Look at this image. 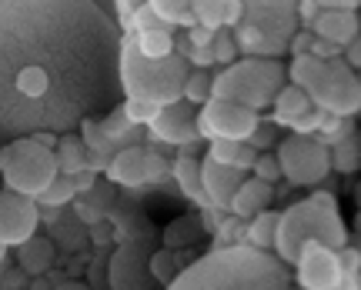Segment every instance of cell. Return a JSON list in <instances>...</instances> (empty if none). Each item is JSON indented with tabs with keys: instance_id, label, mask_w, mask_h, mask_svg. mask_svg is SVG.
Wrapping results in <instances>:
<instances>
[{
	"instance_id": "8992f818",
	"label": "cell",
	"mask_w": 361,
	"mask_h": 290,
	"mask_svg": "<svg viewBox=\"0 0 361 290\" xmlns=\"http://www.w3.org/2000/svg\"><path fill=\"white\" fill-rule=\"evenodd\" d=\"M274 157H278V167H281V177H288V184H295V187H314L331 170L328 147H322L318 137L281 140Z\"/></svg>"
},
{
	"instance_id": "b9f144b4",
	"label": "cell",
	"mask_w": 361,
	"mask_h": 290,
	"mask_svg": "<svg viewBox=\"0 0 361 290\" xmlns=\"http://www.w3.org/2000/svg\"><path fill=\"white\" fill-rule=\"evenodd\" d=\"M107 167H111V157H104V153H87V170H90V174L107 170Z\"/></svg>"
},
{
	"instance_id": "44dd1931",
	"label": "cell",
	"mask_w": 361,
	"mask_h": 290,
	"mask_svg": "<svg viewBox=\"0 0 361 290\" xmlns=\"http://www.w3.org/2000/svg\"><path fill=\"white\" fill-rule=\"evenodd\" d=\"M328 157H331V170H338V174H355V170H358V160H361L358 137L351 134V137H345L341 144H335V147L328 151Z\"/></svg>"
},
{
	"instance_id": "f546056e",
	"label": "cell",
	"mask_w": 361,
	"mask_h": 290,
	"mask_svg": "<svg viewBox=\"0 0 361 290\" xmlns=\"http://www.w3.org/2000/svg\"><path fill=\"white\" fill-rule=\"evenodd\" d=\"M211 53H214V63H218V67H231V63H234V57H238V47H234V37L228 34V30H218V34H214Z\"/></svg>"
},
{
	"instance_id": "4fadbf2b",
	"label": "cell",
	"mask_w": 361,
	"mask_h": 290,
	"mask_svg": "<svg viewBox=\"0 0 361 290\" xmlns=\"http://www.w3.org/2000/svg\"><path fill=\"white\" fill-rule=\"evenodd\" d=\"M311 34L335 44V47H348L351 40H358V13H338L322 4V13L311 24Z\"/></svg>"
},
{
	"instance_id": "277c9868",
	"label": "cell",
	"mask_w": 361,
	"mask_h": 290,
	"mask_svg": "<svg viewBox=\"0 0 361 290\" xmlns=\"http://www.w3.org/2000/svg\"><path fill=\"white\" fill-rule=\"evenodd\" d=\"M305 240H322L328 251H341L345 247V227H341V217L338 210H324L318 203H295L288 214H281L278 220V244H274V251L281 253L288 264H295L298 260V247L305 244Z\"/></svg>"
},
{
	"instance_id": "836d02e7",
	"label": "cell",
	"mask_w": 361,
	"mask_h": 290,
	"mask_svg": "<svg viewBox=\"0 0 361 290\" xmlns=\"http://www.w3.org/2000/svg\"><path fill=\"white\" fill-rule=\"evenodd\" d=\"M322 114H324V111L311 107L308 114H301L295 124H291V130H295L298 137H314V134H318V124H322Z\"/></svg>"
},
{
	"instance_id": "d590c367",
	"label": "cell",
	"mask_w": 361,
	"mask_h": 290,
	"mask_svg": "<svg viewBox=\"0 0 361 290\" xmlns=\"http://www.w3.org/2000/svg\"><path fill=\"white\" fill-rule=\"evenodd\" d=\"M255 160H258V151L255 147H247V144H238V153H234V170L238 174H247L251 167H255Z\"/></svg>"
},
{
	"instance_id": "ab89813d",
	"label": "cell",
	"mask_w": 361,
	"mask_h": 290,
	"mask_svg": "<svg viewBox=\"0 0 361 290\" xmlns=\"http://www.w3.org/2000/svg\"><path fill=\"white\" fill-rule=\"evenodd\" d=\"M318 13H322V4H314V0H305V4H298V17L308 24V30H311V24L318 20Z\"/></svg>"
},
{
	"instance_id": "60d3db41",
	"label": "cell",
	"mask_w": 361,
	"mask_h": 290,
	"mask_svg": "<svg viewBox=\"0 0 361 290\" xmlns=\"http://www.w3.org/2000/svg\"><path fill=\"white\" fill-rule=\"evenodd\" d=\"M71 187H74V194H87V190H94V174H90V170L74 174L71 177Z\"/></svg>"
},
{
	"instance_id": "7a4b0ae2",
	"label": "cell",
	"mask_w": 361,
	"mask_h": 290,
	"mask_svg": "<svg viewBox=\"0 0 361 290\" xmlns=\"http://www.w3.org/2000/svg\"><path fill=\"white\" fill-rule=\"evenodd\" d=\"M191 74L188 61L180 57H164V61H144L134 51L130 37L124 40V53H121V80L128 90V101H147L154 107H171L180 101L184 80Z\"/></svg>"
},
{
	"instance_id": "ee69618b",
	"label": "cell",
	"mask_w": 361,
	"mask_h": 290,
	"mask_svg": "<svg viewBox=\"0 0 361 290\" xmlns=\"http://www.w3.org/2000/svg\"><path fill=\"white\" fill-rule=\"evenodd\" d=\"M7 284L11 287H24V270H13L11 277H7Z\"/></svg>"
},
{
	"instance_id": "9a60e30c",
	"label": "cell",
	"mask_w": 361,
	"mask_h": 290,
	"mask_svg": "<svg viewBox=\"0 0 361 290\" xmlns=\"http://www.w3.org/2000/svg\"><path fill=\"white\" fill-rule=\"evenodd\" d=\"M171 170H174V180H178L180 194H184L188 201L201 203L204 210H211V201L204 197V187H201V160H188V157H178V160L171 164Z\"/></svg>"
},
{
	"instance_id": "3957f363",
	"label": "cell",
	"mask_w": 361,
	"mask_h": 290,
	"mask_svg": "<svg viewBox=\"0 0 361 290\" xmlns=\"http://www.w3.org/2000/svg\"><path fill=\"white\" fill-rule=\"evenodd\" d=\"M284 87V67L278 61L247 57L231 67H224L218 77H211V101H231L258 114L274 103Z\"/></svg>"
},
{
	"instance_id": "8d00e7d4",
	"label": "cell",
	"mask_w": 361,
	"mask_h": 290,
	"mask_svg": "<svg viewBox=\"0 0 361 290\" xmlns=\"http://www.w3.org/2000/svg\"><path fill=\"white\" fill-rule=\"evenodd\" d=\"M188 44H191V51H197V47H211L214 44V30H207V27H201V24H194L188 34Z\"/></svg>"
},
{
	"instance_id": "1f68e13d",
	"label": "cell",
	"mask_w": 361,
	"mask_h": 290,
	"mask_svg": "<svg viewBox=\"0 0 361 290\" xmlns=\"http://www.w3.org/2000/svg\"><path fill=\"white\" fill-rule=\"evenodd\" d=\"M234 153H238V144H234V140H211V144H207V160H211V164L231 167Z\"/></svg>"
},
{
	"instance_id": "7c38bea8",
	"label": "cell",
	"mask_w": 361,
	"mask_h": 290,
	"mask_svg": "<svg viewBox=\"0 0 361 290\" xmlns=\"http://www.w3.org/2000/svg\"><path fill=\"white\" fill-rule=\"evenodd\" d=\"M245 174H238L234 167H221L211 164V160H201V187H204V197L211 201V210H228L234 190L241 187Z\"/></svg>"
},
{
	"instance_id": "d6986e66",
	"label": "cell",
	"mask_w": 361,
	"mask_h": 290,
	"mask_svg": "<svg viewBox=\"0 0 361 290\" xmlns=\"http://www.w3.org/2000/svg\"><path fill=\"white\" fill-rule=\"evenodd\" d=\"M17 257H20V270L24 274H44L54 264V244L44 237H30L27 244L17 247Z\"/></svg>"
},
{
	"instance_id": "ba28073f",
	"label": "cell",
	"mask_w": 361,
	"mask_h": 290,
	"mask_svg": "<svg viewBox=\"0 0 361 290\" xmlns=\"http://www.w3.org/2000/svg\"><path fill=\"white\" fill-rule=\"evenodd\" d=\"M298 284L305 290H338L341 287V267L338 253L328 251L322 240H305L298 247Z\"/></svg>"
},
{
	"instance_id": "30bf717a",
	"label": "cell",
	"mask_w": 361,
	"mask_h": 290,
	"mask_svg": "<svg viewBox=\"0 0 361 290\" xmlns=\"http://www.w3.org/2000/svg\"><path fill=\"white\" fill-rule=\"evenodd\" d=\"M168 174V164L157 157L154 151H141V147H124L111 157L107 177L124 184V187H141V184H154Z\"/></svg>"
},
{
	"instance_id": "4dcf8cb0",
	"label": "cell",
	"mask_w": 361,
	"mask_h": 290,
	"mask_svg": "<svg viewBox=\"0 0 361 290\" xmlns=\"http://www.w3.org/2000/svg\"><path fill=\"white\" fill-rule=\"evenodd\" d=\"M194 234H197V224H194V217H180V220L174 224V227H168V251L188 247Z\"/></svg>"
},
{
	"instance_id": "9c48e42d",
	"label": "cell",
	"mask_w": 361,
	"mask_h": 290,
	"mask_svg": "<svg viewBox=\"0 0 361 290\" xmlns=\"http://www.w3.org/2000/svg\"><path fill=\"white\" fill-rule=\"evenodd\" d=\"M40 224V210L30 197H20L4 187L0 194V247H20L34 237Z\"/></svg>"
},
{
	"instance_id": "d4e9b609",
	"label": "cell",
	"mask_w": 361,
	"mask_h": 290,
	"mask_svg": "<svg viewBox=\"0 0 361 290\" xmlns=\"http://www.w3.org/2000/svg\"><path fill=\"white\" fill-rule=\"evenodd\" d=\"M80 130H84V147H87V153H104V157H114V153H117V144L104 134L101 124L84 120V124H80Z\"/></svg>"
},
{
	"instance_id": "f1b7e54d",
	"label": "cell",
	"mask_w": 361,
	"mask_h": 290,
	"mask_svg": "<svg viewBox=\"0 0 361 290\" xmlns=\"http://www.w3.org/2000/svg\"><path fill=\"white\" fill-rule=\"evenodd\" d=\"M251 174H255V180H261V184H271V187H274V180H281V167H278L274 151L258 153V160H255V167H251Z\"/></svg>"
},
{
	"instance_id": "2e32d148",
	"label": "cell",
	"mask_w": 361,
	"mask_h": 290,
	"mask_svg": "<svg viewBox=\"0 0 361 290\" xmlns=\"http://www.w3.org/2000/svg\"><path fill=\"white\" fill-rule=\"evenodd\" d=\"M134 51L141 53L144 61H164L174 53V30L168 27H154V30H141L130 37Z\"/></svg>"
},
{
	"instance_id": "52a82bcc",
	"label": "cell",
	"mask_w": 361,
	"mask_h": 290,
	"mask_svg": "<svg viewBox=\"0 0 361 290\" xmlns=\"http://www.w3.org/2000/svg\"><path fill=\"white\" fill-rule=\"evenodd\" d=\"M261 124L258 114H251L245 107L231 101H207L197 114H194V130L201 140H234L245 144L251 130Z\"/></svg>"
},
{
	"instance_id": "cb8c5ba5",
	"label": "cell",
	"mask_w": 361,
	"mask_h": 290,
	"mask_svg": "<svg viewBox=\"0 0 361 290\" xmlns=\"http://www.w3.org/2000/svg\"><path fill=\"white\" fill-rule=\"evenodd\" d=\"M194 7V20L201 27H207V30H224V0H197V4H191Z\"/></svg>"
},
{
	"instance_id": "603a6c76",
	"label": "cell",
	"mask_w": 361,
	"mask_h": 290,
	"mask_svg": "<svg viewBox=\"0 0 361 290\" xmlns=\"http://www.w3.org/2000/svg\"><path fill=\"white\" fill-rule=\"evenodd\" d=\"M180 101L188 103V107H204L211 101V74L207 70H191L188 80H184V90H180Z\"/></svg>"
},
{
	"instance_id": "484cf974",
	"label": "cell",
	"mask_w": 361,
	"mask_h": 290,
	"mask_svg": "<svg viewBox=\"0 0 361 290\" xmlns=\"http://www.w3.org/2000/svg\"><path fill=\"white\" fill-rule=\"evenodd\" d=\"M74 197H78V194H74V187H71V177H57V180H54L44 194H37V197H34V203H40V207H51V210H54V207H64V203H71Z\"/></svg>"
},
{
	"instance_id": "e575fe53",
	"label": "cell",
	"mask_w": 361,
	"mask_h": 290,
	"mask_svg": "<svg viewBox=\"0 0 361 290\" xmlns=\"http://www.w3.org/2000/svg\"><path fill=\"white\" fill-rule=\"evenodd\" d=\"M311 40H314V34H311L308 27H305V30H295V34L288 37V51L295 53V57H305V53L311 51Z\"/></svg>"
},
{
	"instance_id": "5bb4252c",
	"label": "cell",
	"mask_w": 361,
	"mask_h": 290,
	"mask_svg": "<svg viewBox=\"0 0 361 290\" xmlns=\"http://www.w3.org/2000/svg\"><path fill=\"white\" fill-rule=\"evenodd\" d=\"M274 201V187L271 184H261V180H241V187L234 190L231 203H228V210H231L238 220H251V217L264 214Z\"/></svg>"
},
{
	"instance_id": "f35d334b",
	"label": "cell",
	"mask_w": 361,
	"mask_h": 290,
	"mask_svg": "<svg viewBox=\"0 0 361 290\" xmlns=\"http://www.w3.org/2000/svg\"><path fill=\"white\" fill-rule=\"evenodd\" d=\"M188 67H194V70H207V67H214V53H211V47H197V51L188 53Z\"/></svg>"
},
{
	"instance_id": "6da1fadb",
	"label": "cell",
	"mask_w": 361,
	"mask_h": 290,
	"mask_svg": "<svg viewBox=\"0 0 361 290\" xmlns=\"http://www.w3.org/2000/svg\"><path fill=\"white\" fill-rule=\"evenodd\" d=\"M291 87H298L311 101V107H318L324 114H335L348 120L351 114H358L361 107V90L358 77L351 74L341 61H314V57H295L291 61Z\"/></svg>"
},
{
	"instance_id": "7402d4cb",
	"label": "cell",
	"mask_w": 361,
	"mask_h": 290,
	"mask_svg": "<svg viewBox=\"0 0 361 290\" xmlns=\"http://www.w3.org/2000/svg\"><path fill=\"white\" fill-rule=\"evenodd\" d=\"M47 87H51V77H47V70H44L40 63L20 67V74H17V90H20L24 97H44Z\"/></svg>"
},
{
	"instance_id": "74e56055",
	"label": "cell",
	"mask_w": 361,
	"mask_h": 290,
	"mask_svg": "<svg viewBox=\"0 0 361 290\" xmlns=\"http://www.w3.org/2000/svg\"><path fill=\"white\" fill-rule=\"evenodd\" d=\"M241 20H245V4L241 0H224V30L238 27Z\"/></svg>"
},
{
	"instance_id": "7bdbcfd3",
	"label": "cell",
	"mask_w": 361,
	"mask_h": 290,
	"mask_svg": "<svg viewBox=\"0 0 361 290\" xmlns=\"http://www.w3.org/2000/svg\"><path fill=\"white\" fill-rule=\"evenodd\" d=\"M114 7H117V17H121L124 24H130V17L137 13V7H141V4H130V0H121V4H114Z\"/></svg>"
},
{
	"instance_id": "ffe728a7",
	"label": "cell",
	"mask_w": 361,
	"mask_h": 290,
	"mask_svg": "<svg viewBox=\"0 0 361 290\" xmlns=\"http://www.w3.org/2000/svg\"><path fill=\"white\" fill-rule=\"evenodd\" d=\"M278 220L281 214H274V210H264V214L251 217V224H247V240L261 247V251H271L274 244H278Z\"/></svg>"
},
{
	"instance_id": "8fae6325",
	"label": "cell",
	"mask_w": 361,
	"mask_h": 290,
	"mask_svg": "<svg viewBox=\"0 0 361 290\" xmlns=\"http://www.w3.org/2000/svg\"><path fill=\"white\" fill-rule=\"evenodd\" d=\"M151 130V140H161V144H174V147H184L191 140H201L197 130H194V107H188L184 101L171 103V107H161V114L154 117V124L147 127Z\"/></svg>"
},
{
	"instance_id": "83f0119b",
	"label": "cell",
	"mask_w": 361,
	"mask_h": 290,
	"mask_svg": "<svg viewBox=\"0 0 361 290\" xmlns=\"http://www.w3.org/2000/svg\"><path fill=\"white\" fill-rule=\"evenodd\" d=\"M121 111H124L130 127H151L154 117L161 114V107H154V103H147V101H124Z\"/></svg>"
},
{
	"instance_id": "e0dca14e",
	"label": "cell",
	"mask_w": 361,
	"mask_h": 290,
	"mask_svg": "<svg viewBox=\"0 0 361 290\" xmlns=\"http://www.w3.org/2000/svg\"><path fill=\"white\" fill-rule=\"evenodd\" d=\"M271 107H274V114H271V124L291 127L298 117L308 114V111H311V101H308V97H305V94H301L298 87H288V84H284L281 94L274 97V103H271Z\"/></svg>"
},
{
	"instance_id": "d6a6232c",
	"label": "cell",
	"mask_w": 361,
	"mask_h": 290,
	"mask_svg": "<svg viewBox=\"0 0 361 290\" xmlns=\"http://www.w3.org/2000/svg\"><path fill=\"white\" fill-rule=\"evenodd\" d=\"M245 144L247 147H255L258 153H268L271 147H274V124H264V120H261V124L251 130V137H247Z\"/></svg>"
},
{
	"instance_id": "4316f807",
	"label": "cell",
	"mask_w": 361,
	"mask_h": 290,
	"mask_svg": "<svg viewBox=\"0 0 361 290\" xmlns=\"http://www.w3.org/2000/svg\"><path fill=\"white\" fill-rule=\"evenodd\" d=\"M178 270H180V267H178V257H174L168 247H164V251H157L154 257H151V274H154L157 284H164V287H168V284H174Z\"/></svg>"
},
{
	"instance_id": "f6af8a7d",
	"label": "cell",
	"mask_w": 361,
	"mask_h": 290,
	"mask_svg": "<svg viewBox=\"0 0 361 290\" xmlns=\"http://www.w3.org/2000/svg\"><path fill=\"white\" fill-rule=\"evenodd\" d=\"M4 253H7V247H0V264H4Z\"/></svg>"
},
{
	"instance_id": "ac0fdd59",
	"label": "cell",
	"mask_w": 361,
	"mask_h": 290,
	"mask_svg": "<svg viewBox=\"0 0 361 290\" xmlns=\"http://www.w3.org/2000/svg\"><path fill=\"white\" fill-rule=\"evenodd\" d=\"M54 164L61 170V177H74L80 170H87V147L80 137H57L54 147Z\"/></svg>"
},
{
	"instance_id": "5b68a950",
	"label": "cell",
	"mask_w": 361,
	"mask_h": 290,
	"mask_svg": "<svg viewBox=\"0 0 361 290\" xmlns=\"http://www.w3.org/2000/svg\"><path fill=\"white\" fill-rule=\"evenodd\" d=\"M0 174L7 190L20 194V197H37L57 180V164H54V151L37 147L30 137L13 140L0 151Z\"/></svg>"
}]
</instances>
